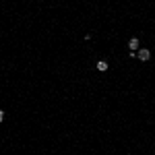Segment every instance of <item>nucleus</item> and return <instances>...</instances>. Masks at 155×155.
<instances>
[{
  "mask_svg": "<svg viewBox=\"0 0 155 155\" xmlns=\"http://www.w3.org/2000/svg\"><path fill=\"white\" fill-rule=\"evenodd\" d=\"M137 58L141 60V62H147V60L151 58V52L147 48H139V52H137Z\"/></svg>",
  "mask_w": 155,
  "mask_h": 155,
  "instance_id": "nucleus-1",
  "label": "nucleus"
},
{
  "mask_svg": "<svg viewBox=\"0 0 155 155\" xmlns=\"http://www.w3.org/2000/svg\"><path fill=\"white\" fill-rule=\"evenodd\" d=\"M128 48H130V52H139V39L137 37H132L128 41Z\"/></svg>",
  "mask_w": 155,
  "mask_h": 155,
  "instance_id": "nucleus-2",
  "label": "nucleus"
},
{
  "mask_svg": "<svg viewBox=\"0 0 155 155\" xmlns=\"http://www.w3.org/2000/svg\"><path fill=\"white\" fill-rule=\"evenodd\" d=\"M107 68H110V64H107L106 60H99V62H97V71L99 72H106Z\"/></svg>",
  "mask_w": 155,
  "mask_h": 155,
  "instance_id": "nucleus-3",
  "label": "nucleus"
},
{
  "mask_svg": "<svg viewBox=\"0 0 155 155\" xmlns=\"http://www.w3.org/2000/svg\"><path fill=\"white\" fill-rule=\"evenodd\" d=\"M4 120V110H0V122Z\"/></svg>",
  "mask_w": 155,
  "mask_h": 155,
  "instance_id": "nucleus-4",
  "label": "nucleus"
}]
</instances>
